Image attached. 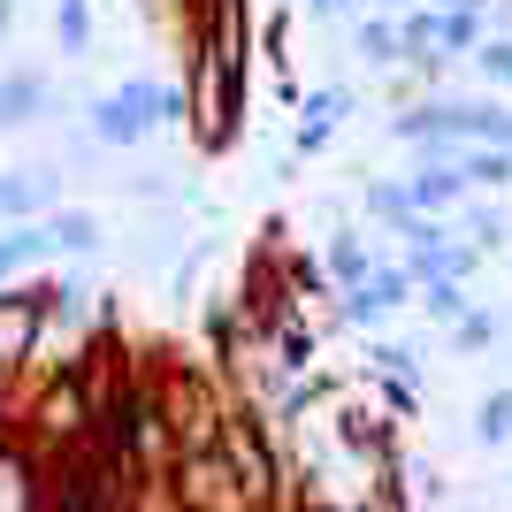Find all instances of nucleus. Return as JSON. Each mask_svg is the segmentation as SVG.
<instances>
[{
    "label": "nucleus",
    "mask_w": 512,
    "mask_h": 512,
    "mask_svg": "<svg viewBox=\"0 0 512 512\" xmlns=\"http://www.w3.org/2000/svg\"><path fill=\"white\" fill-rule=\"evenodd\" d=\"M0 512H31V482L16 459H0Z\"/></svg>",
    "instance_id": "nucleus-1"
},
{
    "label": "nucleus",
    "mask_w": 512,
    "mask_h": 512,
    "mask_svg": "<svg viewBox=\"0 0 512 512\" xmlns=\"http://www.w3.org/2000/svg\"><path fill=\"white\" fill-rule=\"evenodd\" d=\"M23 337H31V314H23V306L0 314V352H23Z\"/></svg>",
    "instance_id": "nucleus-2"
}]
</instances>
